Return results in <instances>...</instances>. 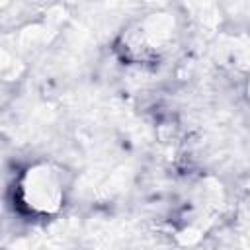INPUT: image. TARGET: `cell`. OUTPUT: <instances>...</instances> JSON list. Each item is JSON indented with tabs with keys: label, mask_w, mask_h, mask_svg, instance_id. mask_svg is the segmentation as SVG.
I'll use <instances>...</instances> for the list:
<instances>
[{
	"label": "cell",
	"mask_w": 250,
	"mask_h": 250,
	"mask_svg": "<svg viewBox=\"0 0 250 250\" xmlns=\"http://www.w3.org/2000/svg\"><path fill=\"white\" fill-rule=\"evenodd\" d=\"M176 33V21L170 14H148L139 20L125 33V51L137 61H146L158 57L168 49Z\"/></svg>",
	"instance_id": "cell-2"
},
{
	"label": "cell",
	"mask_w": 250,
	"mask_h": 250,
	"mask_svg": "<svg viewBox=\"0 0 250 250\" xmlns=\"http://www.w3.org/2000/svg\"><path fill=\"white\" fill-rule=\"evenodd\" d=\"M64 172L53 164H35L21 172L16 184L18 203L33 215L57 213L64 201Z\"/></svg>",
	"instance_id": "cell-1"
}]
</instances>
